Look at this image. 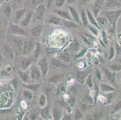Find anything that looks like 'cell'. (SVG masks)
<instances>
[{
    "label": "cell",
    "instance_id": "ee69618b",
    "mask_svg": "<svg viewBox=\"0 0 121 120\" xmlns=\"http://www.w3.org/2000/svg\"><path fill=\"white\" fill-rule=\"evenodd\" d=\"M81 38H82V40H83V41H84V42L87 44V45H89V46H91V45H92V41H91L92 40L89 38V37H88L87 36H86L84 34L81 35Z\"/></svg>",
    "mask_w": 121,
    "mask_h": 120
},
{
    "label": "cell",
    "instance_id": "836d02e7",
    "mask_svg": "<svg viewBox=\"0 0 121 120\" xmlns=\"http://www.w3.org/2000/svg\"><path fill=\"white\" fill-rule=\"evenodd\" d=\"M79 43L76 39H74L72 43L69 45V49L73 52H77L78 50Z\"/></svg>",
    "mask_w": 121,
    "mask_h": 120
},
{
    "label": "cell",
    "instance_id": "681fc988",
    "mask_svg": "<svg viewBox=\"0 0 121 120\" xmlns=\"http://www.w3.org/2000/svg\"><path fill=\"white\" fill-rule=\"evenodd\" d=\"M89 104H86L84 103H80V109L81 110V112H86L88 108Z\"/></svg>",
    "mask_w": 121,
    "mask_h": 120
},
{
    "label": "cell",
    "instance_id": "2e32d148",
    "mask_svg": "<svg viewBox=\"0 0 121 120\" xmlns=\"http://www.w3.org/2000/svg\"><path fill=\"white\" fill-rule=\"evenodd\" d=\"M25 13H26V9L25 8L17 10L16 12V15H15V22L16 24H17V23L21 21V20L25 16Z\"/></svg>",
    "mask_w": 121,
    "mask_h": 120
},
{
    "label": "cell",
    "instance_id": "680465c9",
    "mask_svg": "<svg viewBox=\"0 0 121 120\" xmlns=\"http://www.w3.org/2000/svg\"><path fill=\"white\" fill-rule=\"evenodd\" d=\"M77 0H67V2H68L69 4H73V3H75Z\"/></svg>",
    "mask_w": 121,
    "mask_h": 120
},
{
    "label": "cell",
    "instance_id": "603a6c76",
    "mask_svg": "<svg viewBox=\"0 0 121 120\" xmlns=\"http://www.w3.org/2000/svg\"><path fill=\"white\" fill-rule=\"evenodd\" d=\"M80 19H81V24H82V25H83L84 27L87 26L89 21H88L87 16V14L86 11L84 10H81L80 11Z\"/></svg>",
    "mask_w": 121,
    "mask_h": 120
},
{
    "label": "cell",
    "instance_id": "5b68a950",
    "mask_svg": "<svg viewBox=\"0 0 121 120\" xmlns=\"http://www.w3.org/2000/svg\"><path fill=\"white\" fill-rule=\"evenodd\" d=\"M102 70H103L104 75L108 81H110L112 84H114L116 76V72H113V71H111L110 69H108L107 67H102Z\"/></svg>",
    "mask_w": 121,
    "mask_h": 120
},
{
    "label": "cell",
    "instance_id": "4fadbf2b",
    "mask_svg": "<svg viewBox=\"0 0 121 120\" xmlns=\"http://www.w3.org/2000/svg\"><path fill=\"white\" fill-rule=\"evenodd\" d=\"M87 14V16L88 19V21L90 24L94 26L95 27H96V28H98V29H101V28H100V26L99 25V24H98L95 18L94 15H93V13L89 10L87 9V10L86 11Z\"/></svg>",
    "mask_w": 121,
    "mask_h": 120
},
{
    "label": "cell",
    "instance_id": "1f68e13d",
    "mask_svg": "<svg viewBox=\"0 0 121 120\" xmlns=\"http://www.w3.org/2000/svg\"><path fill=\"white\" fill-rule=\"evenodd\" d=\"M39 104L42 108H43L45 106L47 105V97H46L45 94L44 93L40 94V97H39Z\"/></svg>",
    "mask_w": 121,
    "mask_h": 120
},
{
    "label": "cell",
    "instance_id": "5bb4252c",
    "mask_svg": "<svg viewBox=\"0 0 121 120\" xmlns=\"http://www.w3.org/2000/svg\"><path fill=\"white\" fill-rule=\"evenodd\" d=\"M45 10V5L43 3H42L38 5L36 10V16L38 19L42 20L43 19Z\"/></svg>",
    "mask_w": 121,
    "mask_h": 120
},
{
    "label": "cell",
    "instance_id": "ac0fdd59",
    "mask_svg": "<svg viewBox=\"0 0 121 120\" xmlns=\"http://www.w3.org/2000/svg\"><path fill=\"white\" fill-rule=\"evenodd\" d=\"M33 63V59L31 58H25L21 61V67L23 70H27L28 68L31 66Z\"/></svg>",
    "mask_w": 121,
    "mask_h": 120
},
{
    "label": "cell",
    "instance_id": "f6af8a7d",
    "mask_svg": "<svg viewBox=\"0 0 121 120\" xmlns=\"http://www.w3.org/2000/svg\"><path fill=\"white\" fill-rule=\"evenodd\" d=\"M88 27H89V30L91 31V33L93 34L94 36H98V28H96V27H95L94 26H91V25H88Z\"/></svg>",
    "mask_w": 121,
    "mask_h": 120
},
{
    "label": "cell",
    "instance_id": "f35d334b",
    "mask_svg": "<svg viewBox=\"0 0 121 120\" xmlns=\"http://www.w3.org/2000/svg\"><path fill=\"white\" fill-rule=\"evenodd\" d=\"M54 87L53 85H51V83H49L47 85H46L44 88V92L47 95H49L52 93V91L53 90Z\"/></svg>",
    "mask_w": 121,
    "mask_h": 120
},
{
    "label": "cell",
    "instance_id": "816d5d0a",
    "mask_svg": "<svg viewBox=\"0 0 121 120\" xmlns=\"http://www.w3.org/2000/svg\"><path fill=\"white\" fill-rule=\"evenodd\" d=\"M95 75H96V77L99 81H101L102 80V73H101L99 69H96L95 70Z\"/></svg>",
    "mask_w": 121,
    "mask_h": 120
},
{
    "label": "cell",
    "instance_id": "7c38bea8",
    "mask_svg": "<svg viewBox=\"0 0 121 120\" xmlns=\"http://www.w3.org/2000/svg\"><path fill=\"white\" fill-rule=\"evenodd\" d=\"M54 13L57 16H60V17L63 18L65 20H69V21H73L72 17H71L70 13L69 12L64 10L56 9L54 10Z\"/></svg>",
    "mask_w": 121,
    "mask_h": 120
},
{
    "label": "cell",
    "instance_id": "bcb514c9",
    "mask_svg": "<svg viewBox=\"0 0 121 120\" xmlns=\"http://www.w3.org/2000/svg\"><path fill=\"white\" fill-rule=\"evenodd\" d=\"M115 55V49L113 46H112L110 48L109 51V57H108V59L109 60H112Z\"/></svg>",
    "mask_w": 121,
    "mask_h": 120
},
{
    "label": "cell",
    "instance_id": "4316f807",
    "mask_svg": "<svg viewBox=\"0 0 121 120\" xmlns=\"http://www.w3.org/2000/svg\"><path fill=\"white\" fill-rule=\"evenodd\" d=\"M51 63L52 66H55L56 67H67L68 65H66L63 63L60 59H57L55 58H52L51 60Z\"/></svg>",
    "mask_w": 121,
    "mask_h": 120
},
{
    "label": "cell",
    "instance_id": "7402d4cb",
    "mask_svg": "<svg viewBox=\"0 0 121 120\" xmlns=\"http://www.w3.org/2000/svg\"><path fill=\"white\" fill-rule=\"evenodd\" d=\"M100 88L101 91L104 92H112L116 91V90L114 88H113L112 86L109 85L107 84V83H101L100 85Z\"/></svg>",
    "mask_w": 121,
    "mask_h": 120
},
{
    "label": "cell",
    "instance_id": "f5cc1de1",
    "mask_svg": "<svg viewBox=\"0 0 121 120\" xmlns=\"http://www.w3.org/2000/svg\"><path fill=\"white\" fill-rule=\"evenodd\" d=\"M38 116H39V114L38 112H36V111H34L30 115V120H36V119L38 118Z\"/></svg>",
    "mask_w": 121,
    "mask_h": 120
},
{
    "label": "cell",
    "instance_id": "f546056e",
    "mask_svg": "<svg viewBox=\"0 0 121 120\" xmlns=\"http://www.w3.org/2000/svg\"><path fill=\"white\" fill-rule=\"evenodd\" d=\"M22 95L24 96V97L25 99L28 100V101H31L32 100L33 97V92L30 90H24L22 92Z\"/></svg>",
    "mask_w": 121,
    "mask_h": 120
},
{
    "label": "cell",
    "instance_id": "9a60e30c",
    "mask_svg": "<svg viewBox=\"0 0 121 120\" xmlns=\"http://www.w3.org/2000/svg\"><path fill=\"white\" fill-rule=\"evenodd\" d=\"M103 0H96L93 10V13L95 17H98V15L101 13V7L103 3Z\"/></svg>",
    "mask_w": 121,
    "mask_h": 120
},
{
    "label": "cell",
    "instance_id": "9f6ffc18",
    "mask_svg": "<svg viewBox=\"0 0 121 120\" xmlns=\"http://www.w3.org/2000/svg\"><path fill=\"white\" fill-rule=\"evenodd\" d=\"M62 119L63 120H71V115H69V114H65L63 115V116L62 117Z\"/></svg>",
    "mask_w": 121,
    "mask_h": 120
},
{
    "label": "cell",
    "instance_id": "ba28073f",
    "mask_svg": "<svg viewBox=\"0 0 121 120\" xmlns=\"http://www.w3.org/2000/svg\"><path fill=\"white\" fill-rule=\"evenodd\" d=\"M33 15V10H30L24 16V18L20 22V26L22 27H27L30 23Z\"/></svg>",
    "mask_w": 121,
    "mask_h": 120
},
{
    "label": "cell",
    "instance_id": "3957f363",
    "mask_svg": "<svg viewBox=\"0 0 121 120\" xmlns=\"http://www.w3.org/2000/svg\"><path fill=\"white\" fill-rule=\"evenodd\" d=\"M37 66L39 67L41 71L42 76L45 77L49 71V64L47 57H42L37 62Z\"/></svg>",
    "mask_w": 121,
    "mask_h": 120
},
{
    "label": "cell",
    "instance_id": "f1b7e54d",
    "mask_svg": "<svg viewBox=\"0 0 121 120\" xmlns=\"http://www.w3.org/2000/svg\"><path fill=\"white\" fill-rule=\"evenodd\" d=\"M108 69L113 72H117L121 71V64L120 63H112L110 65H108L107 67Z\"/></svg>",
    "mask_w": 121,
    "mask_h": 120
},
{
    "label": "cell",
    "instance_id": "d6986e66",
    "mask_svg": "<svg viewBox=\"0 0 121 120\" xmlns=\"http://www.w3.org/2000/svg\"><path fill=\"white\" fill-rule=\"evenodd\" d=\"M63 117V111L57 107H54L52 110V118L56 120H61Z\"/></svg>",
    "mask_w": 121,
    "mask_h": 120
},
{
    "label": "cell",
    "instance_id": "ab89813d",
    "mask_svg": "<svg viewBox=\"0 0 121 120\" xmlns=\"http://www.w3.org/2000/svg\"><path fill=\"white\" fill-rule=\"evenodd\" d=\"M87 50V48H83L82 50H80V51L79 52L78 54H77L74 56V59H79V58H81V57H83V56H84V55L86 54Z\"/></svg>",
    "mask_w": 121,
    "mask_h": 120
},
{
    "label": "cell",
    "instance_id": "94428289",
    "mask_svg": "<svg viewBox=\"0 0 121 120\" xmlns=\"http://www.w3.org/2000/svg\"><path fill=\"white\" fill-rule=\"evenodd\" d=\"M1 25H2V18L1 15H0V26H1Z\"/></svg>",
    "mask_w": 121,
    "mask_h": 120
},
{
    "label": "cell",
    "instance_id": "c3c4849f",
    "mask_svg": "<svg viewBox=\"0 0 121 120\" xmlns=\"http://www.w3.org/2000/svg\"><path fill=\"white\" fill-rule=\"evenodd\" d=\"M66 1V0H55V4H56V6L61 7L62 6H63Z\"/></svg>",
    "mask_w": 121,
    "mask_h": 120
},
{
    "label": "cell",
    "instance_id": "d4e9b609",
    "mask_svg": "<svg viewBox=\"0 0 121 120\" xmlns=\"http://www.w3.org/2000/svg\"><path fill=\"white\" fill-rule=\"evenodd\" d=\"M40 115L42 118L48 119L50 118V111H49V106L46 105L42 108L40 111Z\"/></svg>",
    "mask_w": 121,
    "mask_h": 120
},
{
    "label": "cell",
    "instance_id": "74e56055",
    "mask_svg": "<svg viewBox=\"0 0 121 120\" xmlns=\"http://www.w3.org/2000/svg\"><path fill=\"white\" fill-rule=\"evenodd\" d=\"M4 52L7 56L9 57H11V58H13L14 57V54H13V51L10 48L9 46L8 45H5V49H4Z\"/></svg>",
    "mask_w": 121,
    "mask_h": 120
},
{
    "label": "cell",
    "instance_id": "52a82bcc",
    "mask_svg": "<svg viewBox=\"0 0 121 120\" xmlns=\"http://www.w3.org/2000/svg\"><path fill=\"white\" fill-rule=\"evenodd\" d=\"M35 49V44L31 41H25L24 42L22 52L24 55L30 54Z\"/></svg>",
    "mask_w": 121,
    "mask_h": 120
},
{
    "label": "cell",
    "instance_id": "7dc6e473",
    "mask_svg": "<svg viewBox=\"0 0 121 120\" xmlns=\"http://www.w3.org/2000/svg\"><path fill=\"white\" fill-rule=\"evenodd\" d=\"M82 112L81 111L80 109L76 110L75 112V115H74V119L75 120H80L82 117Z\"/></svg>",
    "mask_w": 121,
    "mask_h": 120
},
{
    "label": "cell",
    "instance_id": "6f0895ef",
    "mask_svg": "<svg viewBox=\"0 0 121 120\" xmlns=\"http://www.w3.org/2000/svg\"><path fill=\"white\" fill-rule=\"evenodd\" d=\"M12 84H13V85L14 86L15 88L16 89L17 87V85H18L17 84V83H18V82H17V80H16V79H13V80L12 81Z\"/></svg>",
    "mask_w": 121,
    "mask_h": 120
},
{
    "label": "cell",
    "instance_id": "60d3db41",
    "mask_svg": "<svg viewBox=\"0 0 121 120\" xmlns=\"http://www.w3.org/2000/svg\"><path fill=\"white\" fill-rule=\"evenodd\" d=\"M94 91H95V99H94V102L96 103V100L98 99V97L99 94V89L98 86L96 85L95 81L94 82Z\"/></svg>",
    "mask_w": 121,
    "mask_h": 120
},
{
    "label": "cell",
    "instance_id": "91938a15",
    "mask_svg": "<svg viewBox=\"0 0 121 120\" xmlns=\"http://www.w3.org/2000/svg\"><path fill=\"white\" fill-rule=\"evenodd\" d=\"M89 1H90V0H81V4H86V3H87Z\"/></svg>",
    "mask_w": 121,
    "mask_h": 120
},
{
    "label": "cell",
    "instance_id": "11a10c76",
    "mask_svg": "<svg viewBox=\"0 0 121 120\" xmlns=\"http://www.w3.org/2000/svg\"><path fill=\"white\" fill-rule=\"evenodd\" d=\"M102 38H103L104 43H107V37L106 33L104 31H103V32H102Z\"/></svg>",
    "mask_w": 121,
    "mask_h": 120
},
{
    "label": "cell",
    "instance_id": "cb8c5ba5",
    "mask_svg": "<svg viewBox=\"0 0 121 120\" xmlns=\"http://www.w3.org/2000/svg\"><path fill=\"white\" fill-rule=\"evenodd\" d=\"M42 53V49L40 43H37L33 51V57L35 59H37Z\"/></svg>",
    "mask_w": 121,
    "mask_h": 120
},
{
    "label": "cell",
    "instance_id": "44dd1931",
    "mask_svg": "<svg viewBox=\"0 0 121 120\" xmlns=\"http://www.w3.org/2000/svg\"><path fill=\"white\" fill-rule=\"evenodd\" d=\"M63 25L66 28L69 29H75L78 28V25L77 23L73 22V21H69V20H64L63 22Z\"/></svg>",
    "mask_w": 121,
    "mask_h": 120
},
{
    "label": "cell",
    "instance_id": "7a4b0ae2",
    "mask_svg": "<svg viewBox=\"0 0 121 120\" xmlns=\"http://www.w3.org/2000/svg\"><path fill=\"white\" fill-rule=\"evenodd\" d=\"M10 33L15 36H24L27 37L28 33L24 29L23 27L16 25V24L11 23L10 25Z\"/></svg>",
    "mask_w": 121,
    "mask_h": 120
},
{
    "label": "cell",
    "instance_id": "6125c7cd",
    "mask_svg": "<svg viewBox=\"0 0 121 120\" xmlns=\"http://www.w3.org/2000/svg\"><path fill=\"white\" fill-rule=\"evenodd\" d=\"M2 60H3V57H2L1 55L0 54V64H1V62Z\"/></svg>",
    "mask_w": 121,
    "mask_h": 120
},
{
    "label": "cell",
    "instance_id": "83f0119b",
    "mask_svg": "<svg viewBox=\"0 0 121 120\" xmlns=\"http://www.w3.org/2000/svg\"><path fill=\"white\" fill-rule=\"evenodd\" d=\"M24 42V41H23L20 38H15V39L13 40L14 45H15L16 49L18 50V51L22 52Z\"/></svg>",
    "mask_w": 121,
    "mask_h": 120
},
{
    "label": "cell",
    "instance_id": "484cf974",
    "mask_svg": "<svg viewBox=\"0 0 121 120\" xmlns=\"http://www.w3.org/2000/svg\"><path fill=\"white\" fill-rule=\"evenodd\" d=\"M87 76V73L86 72H78L75 75L77 81L81 84H82L86 81V77Z\"/></svg>",
    "mask_w": 121,
    "mask_h": 120
},
{
    "label": "cell",
    "instance_id": "8992f818",
    "mask_svg": "<svg viewBox=\"0 0 121 120\" xmlns=\"http://www.w3.org/2000/svg\"><path fill=\"white\" fill-rule=\"evenodd\" d=\"M68 10H69V13L71 15L73 21H74L77 24H81V19H80V16L77 10L72 5H69L68 6Z\"/></svg>",
    "mask_w": 121,
    "mask_h": 120
},
{
    "label": "cell",
    "instance_id": "6da1fadb",
    "mask_svg": "<svg viewBox=\"0 0 121 120\" xmlns=\"http://www.w3.org/2000/svg\"><path fill=\"white\" fill-rule=\"evenodd\" d=\"M101 14L104 15L106 17L108 23H110V24L112 25L113 28L115 29L117 19L121 15V9L117 10L103 11L101 12Z\"/></svg>",
    "mask_w": 121,
    "mask_h": 120
},
{
    "label": "cell",
    "instance_id": "7bdbcfd3",
    "mask_svg": "<svg viewBox=\"0 0 121 120\" xmlns=\"http://www.w3.org/2000/svg\"><path fill=\"white\" fill-rule=\"evenodd\" d=\"M4 13L5 14V15L7 16V17H10L11 15H12V8L10 5H7L5 7L4 9Z\"/></svg>",
    "mask_w": 121,
    "mask_h": 120
},
{
    "label": "cell",
    "instance_id": "8d00e7d4",
    "mask_svg": "<svg viewBox=\"0 0 121 120\" xmlns=\"http://www.w3.org/2000/svg\"><path fill=\"white\" fill-rule=\"evenodd\" d=\"M83 102L86 104H92L94 102V99H93L92 96L87 94V95H86L83 98Z\"/></svg>",
    "mask_w": 121,
    "mask_h": 120
},
{
    "label": "cell",
    "instance_id": "f907efd6",
    "mask_svg": "<svg viewBox=\"0 0 121 120\" xmlns=\"http://www.w3.org/2000/svg\"><path fill=\"white\" fill-rule=\"evenodd\" d=\"M121 109V101H119V102H117L116 104V105L114 106V109H113V113H115L117 111H119Z\"/></svg>",
    "mask_w": 121,
    "mask_h": 120
},
{
    "label": "cell",
    "instance_id": "4dcf8cb0",
    "mask_svg": "<svg viewBox=\"0 0 121 120\" xmlns=\"http://www.w3.org/2000/svg\"><path fill=\"white\" fill-rule=\"evenodd\" d=\"M65 91V87L64 83L61 82V83H58L57 87L56 90V95H60V94H62L63 92H64Z\"/></svg>",
    "mask_w": 121,
    "mask_h": 120
},
{
    "label": "cell",
    "instance_id": "8fae6325",
    "mask_svg": "<svg viewBox=\"0 0 121 120\" xmlns=\"http://www.w3.org/2000/svg\"><path fill=\"white\" fill-rule=\"evenodd\" d=\"M64 74H55L51 76L48 79V83L51 84H58L62 81L63 79L64 78Z\"/></svg>",
    "mask_w": 121,
    "mask_h": 120
},
{
    "label": "cell",
    "instance_id": "db71d44e",
    "mask_svg": "<svg viewBox=\"0 0 121 120\" xmlns=\"http://www.w3.org/2000/svg\"><path fill=\"white\" fill-rule=\"evenodd\" d=\"M68 103H69V105L71 106V107H72L75 104V98L72 97L69 98V99L68 100Z\"/></svg>",
    "mask_w": 121,
    "mask_h": 120
},
{
    "label": "cell",
    "instance_id": "d590c367",
    "mask_svg": "<svg viewBox=\"0 0 121 120\" xmlns=\"http://www.w3.org/2000/svg\"><path fill=\"white\" fill-rule=\"evenodd\" d=\"M93 78H92V76L91 74H89L86 77V84L87 85L88 87L89 88H92L93 87Z\"/></svg>",
    "mask_w": 121,
    "mask_h": 120
},
{
    "label": "cell",
    "instance_id": "30bf717a",
    "mask_svg": "<svg viewBox=\"0 0 121 120\" xmlns=\"http://www.w3.org/2000/svg\"><path fill=\"white\" fill-rule=\"evenodd\" d=\"M17 74H18L19 77L20 78L22 82L24 83H29L31 79L29 71H27V70H22L18 69Z\"/></svg>",
    "mask_w": 121,
    "mask_h": 120
},
{
    "label": "cell",
    "instance_id": "e0dca14e",
    "mask_svg": "<svg viewBox=\"0 0 121 120\" xmlns=\"http://www.w3.org/2000/svg\"><path fill=\"white\" fill-rule=\"evenodd\" d=\"M42 28L43 27L42 25H38L33 27L31 30V36L34 37H39L41 34Z\"/></svg>",
    "mask_w": 121,
    "mask_h": 120
},
{
    "label": "cell",
    "instance_id": "b9f144b4",
    "mask_svg": "<svg viewBox=\"0 0 121 120\" xmlns=\"http://www.w3.org/2000/svg\"><path fill=\"white\" fill-rule=\"evenodd\" d=\"M92 118L94 120H101L103 118V113L101 112H93L92 113Z\"/></svg>",
    "mask_w": 121,
    "mask_h": 120
},
{
    "label": "cell",
    "instance_id": "be15d7a7",
    "mask_svg": "<svg viewBox=\"0 0 121 120\" xmlns=\"http://www.w3.org/2000/svg\"><path fill=\"white\" fill-rule=\"evenodd\" d=\"M4 0H0V5L3 4V2H4Z\"/></svg>",
    "mask_w": 121,
    "mask_h": 120
},
{
    "label": "cell",
    "instance_id": "e575fe53",
    "mask_svg": "<svg viewBox=\"0 0 121 120\" xmlns=\"http://www.w3.org/2000/svg\"><path fill=\"white\" fill-rule=\"evenodd\" d=\"M96 21H97L98 24H99V26L106 25L108 23V20L107 19L106 17H103V16H99V17H96Z\"/></svg>",
    "mask_w": 121,
    "mask_h": 120
},
{
    "label": "cell",
    "instance_id": "ffe728a7",
    "mask_svg": "<svg viewBox=\"0 0 121 120\" xmlns=\"http://www.w3.org/2000/svg\"><path fill=\"white\" fill-rule=\"evenodd\" d=\"M63 21H62L60 17L56 16H51L49 17V20H48V22L49 24L55 25H59V26L63 25Z\"/></svg>",
    "mask_w": 121,
    "mask_h": 120
},
{
    "label": "cell",
    "instance_id": "9c48e42d",
    "mask_svg": "<svg viewBox=\"0 0 121 120\" xmlns=\"http://www.w3.org/2000/svg\"><path fill=\"white\" fill-rule=\"evenodd\" d=\"M22 85L24 88L27 89L28 90H30L32 92H37L41 88L42 86V83H37L31 84L29 83H22Z\"/></svg>",
    "mask_w": 121,
    "mask_h": 120
},
{
    "label": "cell",
    "instance_id": "d6a6232c",
    "mask_svg": "<svg viewBox=\"0 0 121 120\" xmlns=\"http://www.w3.org/2000/svg\"><path fill=\"white\" fill-rule=\"evenodd\" d=\"M59 59H60V60H61L63 62H69L71 61L70 56H69V55L66 52L63 53L62 54L60 55V56H59Z\"/></svg>",
    "mask_w": 121,
    "mask_h": 120
},
{
    "label": "cell",
    "instance_id": "277c9868",
    "mask_svg": "<svg viewBox=\"0 0 121 120\" xmlns=\"http://www.w3.org/2000/svg\"><path fill=\"white\" fill-rule=\"evenodd\" d=\"M30 75L31 79L33 80H39L42 76V73L40 69L37 66H31L30 69Z\"/></svg>",
    "mask_w": 121,
    "mask_h": 120
},
{
    "label": "cell",
    "instance_id": "e7e4bbea",
    "mask_svg": "<svg viewBox=\"0 0 121 120\" xmlns=\"http://www.w3.org/2000/svg\"><path fill=\"white\" fill-rule=\"evenodd\" d=\"M119 62L120 64H121V57L120 58V59H119Z\"/></svg>",
    "mask_w": 121,
    "mask_h": 120
}]
</instances>
